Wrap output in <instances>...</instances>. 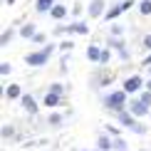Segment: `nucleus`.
Instances as JSON below:
<instances>
[{
  "label": "nucleus",
  "instance_id": "72a5a7b5",
  "mask_svg": "<svg viewBox=\"0 0 151 151\" xmlns=\"http://www.w3.org/2000/svg\"><path fill=\"white\" fill-rule=\"evenodd\" d=\"M141 47H144V52H151V35H144V40H141Z\"/></svg>",
  "mask_w": 151,
  "mask_h": 151
},
{
  "label": "nucleus",
  "instance_id": "2f4dec72",
  "mask_svg": "<svg viewBox=\"0 0 151 151\" xmlns=\"http://www.w3.org/2000/svg\"><path fill=\"white\" fill-rule=\"evenodd\" d=\"M131 134H136V136H144V134H146V124H141V122H139L134 129H131Z\"/></svg>",
  "mask_w": 151,
  "mask_h": 151
},
{
  "label": "nucleus",
  "instance_id": "5701e85b",
  "mask_svg": "<svg viewBox=\"0 0 151 151\" xmlns=\"http://www.w3.org/2000/svg\"><path fill=\"white\" fill-rule=\"evenodd\" d=\"M114 151H129V141L124 139V136L114 139Z\"/></svg>",
  "mask_w": 151,
  "mask_h": 151
},
{
  "label": "nucleus",
  "instance_id": "c9c22d12",
  "mask_svg": "<svg viewBox=\"0 0 151 151\" xmlns=\"http://www.w3.org/2000/svg\"><path fill=\"white\" fill-rule=\"evenodd\" d=\"M141 67H144V70H149V67H151V52H146V55H144V60H141Z\"/></svg>",
  "mask_w": 151,
  "mask_h": 151
},
{
  "label": "nucleus",
  "instance_id": "f704fd0d",
  "mask_svg": "<svg viewBox=\"0 0 151 151\" xmlns=\"http://www.w3.org/2000/svg\"><path fill=\"white\" fill-rule=\"evenodd\" d=\"M139 99H141V102H146V104L151 106V92H149V89H144V92L139 94Z\"/></svg>",
  "mask_w": 151,
  "mask_h": 151
},
{
  "label": "nucleus",
  "instance_id": "7ed1b4c3",
  "mask_svg": "<svg viewBox=\"0 0 151 151\" xmlns=\"http://www.w3.org/2000/svg\"><path fill=\"white\" fill-rule=\"evenodd\" d=\"M122 89L129 94V97H134V94H141L146 89V79L141 77V74H129L127 79L122 82Z\"/></svg>",
  "mask_w": 151,
  "mask_h": 151
},
{
  "label": "nucleus",
  "instance_id": "f257e3e1",
  "mask_svg": "<svg viewBox=\"0 0 151 151\" xmlns=\"http://www.w3.org/2000/svg\"><path fill=\"white\" fill-rule=\"evenodd\" d=\"M129 94L124 92V89H111V92H106L104 97H102V106L106 111H111V114H119V111H127V106H129Z\"/></svg>",
  "mask_w": 151,
  "mask_h": 151
},
{
  "label": "nucleus",
  "instance_id": "7c9ffc66",
  "mask_svg": "<svg viewBox=\"0 0 151 151\" xmlns=\"http://www.w3.org/2000/svg\"><path fill=\"white\" fill-rule=\"evenodd\" d=\"M119 3H122V10H124V12H129L131 8H134V5H139L136 0H119Z\"/></svg>",
  "mask_w": 151,
  "mask_h": 151
},
{
  "label": "nucleus",
  "instance_id": "c756f323",
  "mask_svg": "<svg viewBox=\"0 0 151 151\" xmlns=\"http://www.w3.org/2000/svg\"><path fill=\"white\" fill-rule=\"evenodd\" d=\"M57 50H62V52H70V50H74V42L72 40H62V42H57Z\"/></svg>",
  "mask_w": 151,
  "mask_h": 151
},
{
  "label": "nucleus",
  "instance_id": "dca6fc26",
  "mask_svg": "<svg viewBox=\"0 0 151 151\" xmlns=\"http://www.w3.org/2000/svg\"><path fill=\"white\" fill-rule=\"evenodd\" d=\"M57 5V0H35V12L37 15H50V10Z\"/></svg>",
  "mask_w": 151,
  "mask_h": 151
},
{
  "label": "nucleus",
  "instance_id": "6ab92c4d",
  "mask_svg": "<svg viewBox=\"0 0 151 151\" xmlns=\"http://www.w3.org/2000/svg\"><path fill=\"white\" fill-rule=\"evenodd\" d=\"M62 124H65V116H62L60 111H52V114H47V127H52V129H60Z\"/></svg>",
  "mask_w": 151,
  "mask_h": 151
},
{
  "label": "nucleus",
  "instance_id": "a211bd4d",
  "mask_svg": "<svg viewBox=\"0 0 151 151\" xmlns=\"http://www.w3.org/2000/svg\"><path fill=\"white\" fill-rule=\"evenodd\" d=\"M99 57H102V47H99V45H89V47H87V60H89V62L99 65Z\"/></svg>",
  "mask_w": 151,
  "mask_h": 151
},
{
  "label": "nucleus",
  "instance_id": "9b49d317",
  "mask_svg": "<svg viewBox=\"0 0 151 151\" xmlns=\"http://www.w3.org/2000/svg\"><path fill=\"white\" fill-rule=\"evenodd\" d=\"M67 30L70 35H89V22L87 20H74V22H67Z\"/></svg>",
  "mask_w": 151,
  "mask_h": 151
},
{
  "label": "nucleus",
  "instance_id": "79ce46f5",
  "mask_svg": "<svg viewBox=\"0 0 151 151\" xmlns=\"http://www.w3.org/2000/svg\"><path fill=\"white\" fill-rule=\"evenodd\" d=\"M141 151H146V149H141Z\"/></svg>",
  "mask_w": 151,
  "mask_h": 151
},
{
  "label": "nucleus",
  "instance_id": "4c0bfd02",
  "mask_svg": "<svg viewBox=\"0 0 151 151\" xmlns=\"http://www.w3.org/2000/svg\"><path fill=\"white\" fill-rule=\"evenodd\" d=\"M77 151H99V149H77Z\"/></svg>",
  "mask_w": 151,
  "mask_h": 151
},
{
  "label": "nucleus",
  "instance_id": "cd10ccee",
  "mask_svg": "<svg viewBox=\"0 0 151 151\" xmlns=\"http://www.w3.org/2000/svg\"><path fill=\"white\" fill-rule=\"evenodd\" d=\"M52 35H55V37H65V35H70V30H67V25H55V27H52Z\"/></svg>",
  "mask_w": 151,
  "mask_h": 151
},
{
  "label": "nucleus",
  "instance_id": "4468645a",
  "mask_svg": "<svg viewBox=\"0 0 151 151\" xmlns=\"http://www.w3.org/2000/svg\"><path fill=\"white\" fill-rule=\"evenodd\" d=\"M22 94H25V92L20 89V84H8V87L3 89V97H5V99H10V102H20Z\"/></svg>",
  "mask_w": 151,
  "mask_h": 151
},
{
  "label": "nucleus",
  "instance_id": "6e6552de",
  "mask_svg": "<svg viewBox=\"0 0 151 151\" xmlns=\"http://www.w3.org/2000/svg\"><path fill=\"white\" fill-rule=\"evenodd\" d=\"M45 109H57V106L65 104V97L62 94H52V92H45V97H42V102H40Z\"/></svg>",
  "mask_w": 151,
  "mask_h": 151
},
{
  "label": "nucleus",
  "instance_id": "4be33fe9",
  "mask_svg": "<svg viewBox=\"0 0 151 151\" xmlns=\"http://www.w3.org/2000/svg\"><path fill=\"white\" fill-rule=\"evenodd\" d=\"M111 62V50L109 47H102V57H99V67H106Z\"/></svg>",
  "mask_w": 151,
  "mask_h": 151
},
{
  "label": "nucleus",
  "instance_id": "ea45409f",
  "mask_svg": "<svg viewBox=\"0 0 151 151\" xmlns=\"http://www.w3.org/2000/svg\"><path fill=\"white\" fill-rule=\"evenodd\" d=\"M0 3H3V5H8V0H0Z\"/></svg>",
  "mask_w": 151,
  "mask_h": 151
},
{
  "label": "nucleus",
  "instance_id": "58836bf2",
  "mask_svg": "<svg viewBox=\"0 0 151 151\" xmlns=\"http://www.w3.org/2000/svg\"><path fill=\"white\" fill-rule=\"evenodd\" d=\"M17 3V0H8V8H10V5H15Z\"/></svg>",
  "mask_w": 151,
  "mask_h": 151
},
{
  "label": "nucleus",
  "instance_id": "f3484780",
  "mask_svg": "<svg viewBox=\"0 0 151 151\" xmlns=\"http://www.w3.org/2000/svg\"><path fill=\"white\" fill-rule=\"evenodd\" d=\"M122 12H124V10H122V3H111L109 10H106V15H104V20H106V22H114Z\"/></svg>",
  "mask_w": 151,
  "mask_h": 151
},
{
  "label": "nucleus",
  "instance_id": "20e7f679",
  "mask_svg": "<svg viewBox=\"0 0 151 151\" xmlns=\"http://www.w3.org/2000/svg\"><path fill=\"white\" fill-rule=\"evenodd\" d=\"M111 3H106V0H89L87 3V17L89 20H99V17L106 15V10H109Z\"/></svg>",
  "mask_w": 151,
  "mask_h": 151
},
{
  "label": "nucleus",
  "instance_id": "0eeeda50",
  "mask_svg": "<svg viewBox=\"0 0 151 151\" xmlns=\"http://www.w3.org/2000/svg\"><path fill=\"white\" fill-rule=\"evenodd\" d=\"M116 122H119V127H122V129H129V131H131L136 124H139V119L127 109V111H119V114H116Z\"/></svg>",
  "mask_w": 151,
  "mask_h": 151
},
{
  "label": "nucleus",
  "instance_id": "f8f14e48",
  "mask_svg": "<svg viewBox=\"0 0 151 151\" xmlns=\"http://www.w3.org/2000/svg\"><path fill=\"white\" fill-rule=\"evenodd\" d=\"M37 32H40V30H37V25H35V22H22L20 27H17V35H20L22 40H27V42L32 40Z\"/></svg>",
  "mask_w": 151,
  "mask_h": 151
},
{
  "label": "nucleus",
  "instance_id": "c85d7f7f",
  "mask_svg": "<svg viewBox=\"0 0 151 151\" xmlns=\"http://www.w3.org/2000/svg\"><path fill=\"white\" fill-rule=\"evenodd\" d=\"M109 35H111V37H122V35H124V25L114 22V25L109 27Z\"/></svg>",
  "mask_w": 151,
  "mask_h": 151
},
{
  "label": "nucleus",
  "instance_id": "ddd939ff",
  "mask_svg": "<svg viewBox=\"0 0 151 151\" xmlns=\"http://www.w3.org/2000/svg\"><path fill=\"white\" fill-rule=\"evenodd\" d=\"M15 35H17V25L12 22L10 27H5V30H3V35H0V47H10V45H12V40H15Z\"/></svg>",
  "mask_w": 151,
  "mask_h": 151
},
{
  "label": "nucleus",
  "instance_id": "f03ea898",
  "mask_svg": "<svg viewBox=\"0 0 151 151\" xmlns=\"http://www.w3.org/2000/svg\"><path fill=\"white\" fill-rule=\"evenodd\" d=\"M55 50H57V42H47L45 47H40V50H35V52H27L22 57V62L27 67H32V70H37V67H45L50 60H52V55H55Z\"/></svg>",
  "mask_w": 151,
  "mask_h": 151
},
{
  "label": "nucleus",
  "instance_id": "39448f33",
  "mask_svg": "<svg viewBox=\"0 0 151 151\" xmlns=\"http://www.w3.org/2000/svg\"><path fill=\"white\" fill-rule=\"evenodd\" d=\"M106 47L109 50H116L119 52V60L122 62H129L131 60V52H129V47H127V40H122V37H106Z\"/></svg>",
  "mask_w": 151,
  "mask_h": 151
},
{
  "label": "nucleus",
  "instance_id": "1a4fd4ad",
  "mask_svg": "<svg viewBox=\"0 0 151 151\" xmlns=\"http://www.w3.org/2000/svg\"><path fill=\"white\" fill-rule=\"evenodd\" d=\"M20 106L25 111H27L30 116H37V111H40V104H37V99L32 97V94H22V99H20Z\"/></svg>",
  "mask_w": 151,
  "mask_h": 151
},
{
  "label": "nucleus",
  "instance_id": "aec40b11",
  "mask_svg": "<svg viewBox=\"0 0 151 151\" xmlns=\"http://www.w3.org/2000/svg\"><path fill=\"white\" fill-rule=\"evenodd\" d=\"M136 8H139V15H141V17H149V15H151V0H139Z\"/></svg>",
  "mask_w": 151,
  "mask_h": 151
},
{
  "label": "nucleus",
  "instance_id": "e433bc0d",
  "mask_svg": "<svg viewBox=\"0 0 151 151\" xmlns=\"http://www.w3.org/2000/svg\"><path fill=\"white\" fill-rule=\"evenodd\" d=\"M146 89L151 92V77H146Z\"/></svg>",
  "mask_w": 151,
  "mask_h": 151
},
{
  "label": "nucleus",
  "instance_id": "bb28decb",
  "mask_svg": "<svg viewBox=\"0 0 151 151\" xmlns=\"http://www.w3.org/2000/svg\"><path fill=\"white\" fill-rule=\"evenodd\" d=\"M104 131H106V134L111 136V139H119V136H122V131H119V127H114V124H106V127H104Z\"/></svg>",
  "mask_w": 151,
  "mask_h": 151
},
{
  "label": "nucleus",
  "instance_id": "412c9836",
  "mask_svg": "<svg viewBox=\"0 0 151 151\" xmlns=\"http://www.w3.org/2000/svg\"><path fill=\"white\" fill-rule=\"evenodd\" d=\"M0 136H3V141H10L12 136H15V127H12V124H5L3 131H0Z\"/></svg>",
  "mask_w": 151,
  "mask_h": 151
},
{
  "label": "nucleus",
  "instance_id": "a19ab883",
  "mask_svg": "<svg viewBox=\"0 0 151 151\" xmlns=\"http://www.w3.org/2000/svg\"><path fill=\"white\" fill-rule=\"evenodd\" d=\"M146 72H149V77H151V67H149V70H146Z\"/></svg>",
  "mask_w": 151,
  "mask_h": 151
},
{
  "label": "nucleus",
  "instance_id": "9d476101",
  "mask_svg": "<svg viewBox=\"0 0 151 151\" xmlns=\"http://www.w3.org/2000/svg\"><path fill=\"white\" fill-rule=\"evenodd\" d=\"M94 149H99V151H114V139H111L106 131H102V134H97Z\"/></svg>",
  "mask_w": 151,
  "mask_h": 151
},
{
  "label": "nucleus",
  "instance_id": "473e14b6",
  "mask_svg": "<svg viewBox=\"0 0 151 151\" xmlns=\"http://www.w3.org/2000/svg\"><path fill=\"white\" fill-rule=\"evenodd\" d=\"M70 12H72V15H74V17H79V15H82V12H84V5H82V3H74Z\"/></svg>",
  "mask_w": 151,
  "mask_h": 151
},
{
  "label": "nucleus",
  "instance_id": "393cba45",
  "mask_svg": "<svg viewBox=\"0 0 151 151\" xmlns=\"http://www.w3.org/2000/svg\"><path fill=\"white\" fill-rule=\"evenodd\" d=\"M30 42H32V45H37V47H45V45H47V35H45V32H37Z\"/></svg>",
  "mask_w": 151,
  "mask_h": 151
},
{
  "label": "nucleus",
  "instance_id": "a878e982",
  "mask_svg": "<svg viewBox=\"0 0 151 151\" xmlns=\"http://www.w3.org/2000/svg\"><path fill=\"white\" fill-rule=\"evenodd\" d=\"M10 72H12V65H10V62H0V77L8 79V77H10Z\"/></svg>",
  "mask_w": 151,
  "mask_h": 151
},
{
  "label": "nucleus",
  "instance_id": "b1692460",
  "mask_svg": "<svg viewBox=\"0 0 151 151\" xmlns=\"http://www.w3.org/2000/svg\"><path fill=\"white\" fill-rule=\"evenodd\" d=\"M47 92H52V94H62V97H65V84H62V82H52V84L47 87Z\"/></svg>",
  "mask_w": 151,
  "mask_h": 151
},
{
  "label": "nucleus",
  "instance_id": "2eb2a0df",
  "mask_svg": "<svg viewBox=\"0 0 151 151\" xmlns=\"http://www.w3.org/2000/svg\"><path fill=\"white\" fill-rule=\"evenodd\" d=\"M67 12H70V10H67V5H65V3H57L52 10H50V20H55V22H62V20L67 17Z\"/></svg>",
  "mask_w": 151,
  "mask_h": 151
},
{
  "label": "nucleus",
  "instance_id": "423d86ee",
  "mask_svg": "<svg viewBox=\"0 0 151 151\" xmlns=\"http://www.w3.org/2000/svg\"><path fill=\"white\" fill-rule=\"evenodd\" d=\"M127 109L131 111V114H134L136 119H144V116H149V111H151V106L146 104V102H141L139 97H131L129 99V106Z\"/></svg>",
  "mask_w": 151,
  "mask_h": 151
}]
</instances>
